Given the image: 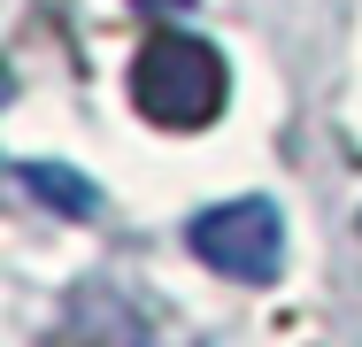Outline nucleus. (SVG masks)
Wrapping results in <instances>:
<instances>
[{"mask_svg":"<svg viewBox=\"0 0 362 347\" xmlns=\"http://www.w3.org/2000/svg\"><path fill=\"white\" fill-rule=\"evenodd\" d=\"M223 93H231V69L209 39L193 31H154L132 62V101H139L146 124L162 132H201L223 116Z\"/></svg>","mask_w":362,"mask_h":347,"instance_id":"obj_1","label":"nucleus"},{"mask_svg":"<svg viewBox=\"0 0 362 347\" xmlns=\"http://www.w3.org/2000/svg\"><path fill=\"white\" fill-rule=\"evenodd\" d=\"M16 186L23 193H39V201L54 208V216H70V224H93L100 216V186L70 170V162H16Z\"/></svg>","mask_w":362,"mask_h":347,"instance_id":"obj_3","label":"nucleus"},{"mask_svg":"<svg viewBox=\"0 0 362 347\" xmlns=\"http://www.w3.org/2000/svg\"><path fill=\"white\" fill-rule=\"evenodd\" d=\"M185 247L231 285H270L286 271V216L270 193H247V201H216L185 224Z\"/></svg>","mask_w":362,"mask_h":347,"instance_id":"obj_2","label":"nucleus"}]
</instances>
